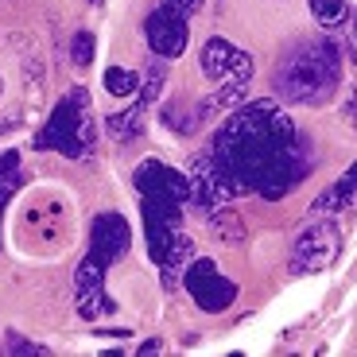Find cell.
Segmentation results:
<instances>
[{
	"label": "cell",
	"instance_id": "e0dca14e",
	"mask_svg": "<svg viewBox=\"0 0 357 357\" xmlns=\"http://www.w3.org/2000/svg\"><path fill=\"white\" fill-rule=\"evenodd\" d=\"M163 125L175 128L178 136H190V132L198 128L195 105H190V113H187V105H178V101H167V105H163Z\"/></svg>",
	"mask_w": 357,
	"mask_h": 357
},
{
	"label": "cell",
	"instance_id": "f1b7e54d",
	"mask_svg": "<svg viewBox=\"0 0 357 357\" xmlns=\"http://www.w3.org/2000/svg\"><path fill=\"white\" fill-rule=\"evenodd\" d=\"M346 178H349V183H357V163H354V167L346 171Z\"/></svg>",
	"mask_w": 357,
	"mask_h": 357
},
{
	"label": "cell",
	"instance_id": "277c9868",
	"mask_svg": "<svg viewBox=\"0 0 357 357\" xmlns=\"http://www.w3.org/2000/svg\"><path fill=\"white\" fill-rule=\"evenodd\" d=\"M342 252V229L334 222V214H319L311 222L299 225L291 245V276H311V272H322L331 268Z\"/></svg>",
	"mask_w": 357,
	"mask_h": 357
},
{
	"label": "cell",
	"instance_id": "603a6c76",
	"mask_svg": "<svg viewBox=\"0 0 357 357\" xmlns=\"http://www.w3.org/2000/svg\"><path fill=\"white\" fill-rule=\"evenodd\" d=\"M198 4H202V0H163L160 8H167V12H171V16H183V20H187V16H190V12H195V8H198Z\"/></svg>",
	"mask_w": 357,
	"mask_h": 357
},
{
	"label": "cell",
	"instance_id": "ffe728a7",
	"mask_svg": "<svg viewBox=\"0 0 357 357\" xmlns=\"http://www.w3.org/2000/svg\"><path fill=\"white\" fill-rule=\"evenodd\" d=\"M70 59L78 66H89L93 63V36H89V31H78V36L70 39Z\"/></svg>",
	"mask_w": 357,
	"mask_h": 357
},
{
	"label": "cell",
	"instance_id": "d4e9b609",
	"mask_svg": "<svg viewBox=\"0 0 357 357\" xmlns=\"http://www.w3.org/2000/svg\"><path fill=\"white\" fill-rule=\"evenodd\" d=\"M342 116H346L349 125H357V89L346 93V105H342Z\"/></svg>",
	"mask_w": 357,
	"mask_h": 357
},
{
	"label": "cell",
	"instance_id": "2e32d148",
	"mask_svg": "<svg viewBox=\"0 0 357 357\" xmlns=\"http://www.w3.org/2000/svg\"><path fill=\"white\" fill-rule=\"evenodd\" d=\"M101 82H105V93H113V98H132L140 89V74L125 70V66H109Z\"/></svg>",
	"mask_w": 357,
	"mask_h": 357
},
{
	"label": "cell",
	"instance_id": "7c38bea8",
	"mask_svg": "<svg viewBox=\"0 0 357 357\" xmlns=\"http://www.w3.org/2000/svg\"><path fill=\"white\" fill-rule=\"evenodd\" d=\"M233 51H237V47H233L229 39H222V36L206 39V43H202V54H198V66H202L206 78L222 82V78H225V66H229V59H233Z\"/></svg>",
	"mask_w": 357,
	"mask_h": 357
},
{
	"label": "cell",
	"instance_id": "d6986e66",
	"mask_svg": "<svg viewBox=\"0 0 357 357\" xmlns=\"http://www.w3.org/2000/svg\"><path fill=\"white\" fill-rule=\"evenodd\" d=\"M311 12L322 27H338L346 16V0H311Z\"/></svg>",
	"mask_w": 357,
	"mask_h": 357
},
{
	"label": "cell",
	"instance_id": "9c48e42d",
	"mask_svg": "<svg viewBox=\"0 0 357 357\" xmlns=\"http://www.w3.org/2000/svg\"><path fill=\"white\" fill-rule=\"evenodd\" d=\"M136 190H140V198H160V202H175V206L190 202V178L163 167L160 160H144L136 167Z\"/></svg>",
	"mask_w": 357,
	"mask_h": 357
},
{
	"label": "cell",
	"instance_id": "484cf974",
	"mask_svg": "<svg viewBox=\"0 0 357 357\" xmlns=\"http://www.w3.org/2000/svg\"><path fill=\"white\" fill-rule=\"evenodd\" d=\"M178 280H183L178 264H167V268H163V287H167V291H175V284H178Z\"/></svg>",
	"mask_w": 357,
	"mask_h": 357
},
{
	"label": "cell",
	"instance_id": "4dcf8cb0",
	"mask_svg": "<svg viewBox=\"0 0 357 357\" xmlns=\"http://www.w3.org/2000/svg\"><path fill=\"white\" fill-rule=\"evenodd\" d=\"M354 27H357V16H354Z\"/></svg>",
	"mask_w": 357,
	"mask_h": 357
},
{
	"label": "cell",
	"instance_id": "52a82bcc",
	"mask_svg": "<svg viewBox=\"0 0 357 357\" xmlns=\"http://www.w3.org/2000/svg\"><path fill=\"white\" fill-rule=\"evenodd\" d=\"M187 178H190V202H195L202 214H210V210H218V206H225L233 198L222 167H218V160L210 152H202V155L190 160V175Z\"/></svg>",
	"mask_w": 357,
	"mask_h": 357
},
{
	"label": "cell",
	"instance_id": "7a4b0ae2",
	"mask_svg": "<svg viewBox=\"0 0 357 357\" xmlns=\"http://www.w3.org/2000/svg\"><path fill=\"white\" fill-rule=\"evenodd\" d=\"M342 86V54L334 39H311L295 47L276 70L280 98L295 105H326Z\"/></svg>",
	"mask_w": 357,
	"mask_h": 357
},
{
	"label": "cell",
	"instance_id": "44dd1931",
	"mask_svg": "<svg viewBox=\"0 0 357 357\" xmlns=\"http://www.w3.org/2000/svg\"><path fill=\"white\" fill-rule=\"evenodd\" d=\"M4 346H8L12 354H24V357H43L47 354V346H36V342H27L24 334H16V331L4 334Z\"/></svg>",
	"mask_w": 357,
	"mask_h": 357
},
{
	"label": "cell",
	"instance_id": "ba28073f",
	"mask_svg": "<svg viewBox=\"0 0 357 357\" xmlns=\"http://www.w3.org/2000/svg\"><path fill=\"white\" fill-rule=\"evenodd\" d=\"M128 249H132V229H128L125 214H98L93 218V229H89V257H98L101 264H116V260H125Z\"/></svg>",
	"mask_w": 357,
	"mask_h": 357
},
{
	"label": "cell",
	"instance_id": "9a60e30c",
	"mask_svg": "<svg viewBox=\"0 0 357 357\" xmlns=\"http://www.w3.org/2000/svg\"><path fill=\"white\" fill-rule=\"evenodd\" d=\"M163 86H167V70H163V63H152L148 66V70L140 74V89H136V93H140V105L148 109V105H155V101L163 98Z\"/></svg>",
	"mask_w": 357,
	"mask_h": 357
},
{
	"label": "cell",
	"instance_id": "5b68a950",
	"mask_svg": "<svg viewBox=\"0 0 357 357\" xmlns=\"http://www.w3.org/2000/svg\"><path fill=\"white\" fill-rule=\"evenodd\" d=\"M183 284H187L190 299L210 314H222L225 307H233V299H237V284L218 276V264L210 257L190 260V268L183 272Z\"/></svg>",
	"mask_w": 357,
	"mask_h": 357
},
{
	"label": "cell",
	"instance_id": "6da1fadb",
	"mask_svg": "<svg viewBox=\"0 0 357 357\" xmlns=\"http://www.w3.org/2000/svg\"><path fill=\"white\" fill-rule=\"evenodd\" d=\"M276 101H249L229 113L222 128L214 132L210 155L218 160L233 198L237 195H260L264 202H276L299 178L311 175V148L303 132L291 140H280L268 125L276 113Z\"/></svg>",
	"mask_w": 357,
	"mask_h": 357
},
{
	"label": "cell",
	"instance_id": "5bb4252c",
	"mask_svg": "<svg viewBox=\"0 0 357 357\" xmlns=\"http://www.w3.org/2000/svg\"><path fill=\"white\" fill-rule=\"evenodd\" d=\"M210 229H214V237H218L222 245H241V241H245V222L233 214L229 206H218V210H210Z\"/></svg>",
	"mask_w": 357,
	"mask_h": 357
},
{
	"label": "cell",
	"instance_id": "4fadbf2b",
	"mask_svg": "<svg viewBox=\"0 0 357 357\" xmlns=\"http://www.w3.org/2000/svg\"><path fill=\"white\" fill-rule=\"evenodd\" d=\"M105 132L113 136V140H132V136H140L144 132V105L136 101V105H128V109H121V113H113L105 121Z\"/></svg>",
	"mask_w": 357,
	"mask_h": 357
},
{
	"label": "cell",
	"instance_id": "8fae6325",
	"mask_svg": "<svg viewBox=\"0 0 357 357\" xmlns=\"http://www.w3.org/2000/svg\"><path fill=\"white\" fill-rule=\"evenodd\" d=\"M357 206V183H349L346 175L334 183V187H326L319 198H314V214H342V210H354Z\"/></svg>",
	"mask_w": 357,
	"mask_h": 357
},
{
	"label": "cell",
	"instance_id": "cb8c5ba5",
	"mask_svg": "<svg viewBox=\"0 0 357 357\" xmlns=\"http://www.w3.org/2000/svg\"><path fill=\"white\" fill-rule=\"evenodd\" d=\"M214 113H222V105H218V93H214V98H202V101H198V105H195V116H198V125H206V121H210V116H214Z\"/></svg>",
	"mask_w": 357,
	"mask_h": 357
},
{
	"label": "cell",
	"instance_id": "3957f363",
	"mask_svg": "<svg viewBox=\"0 0 357 357\" xmlns=\"http://www.w3.org/2000/svg\"><path fill=\"white\" fill-rule=\"evenodd\" d=\"M93 144H98V128L89 121V89L78 86L54 105L51 121L36 136V148H54L70 160H82V155L93 152Z\"/></svg>",
	"mask_w": 357,
	"mask_h": 357
},
{
	"label": "cell",
	"instance_id": "7402d4cb",
	"mask_svg": "<svg viewBox=\"0 0 357 357\" xmlns=\"http://www.w3.org/2000/svg\"><path fill=\"white\" fill-rule=\"evenodd\" d=\"M0 183L4 187H20V155L16 152L0 155Z\"/></svg>",
	"mask_w": 357,
	"mask_h": 357
},
{
	"label": "cell",
	"instance_id": "8992f818",
	"mask_svg": "<svg viewBox=\"0 0 357 357\" xmlns=\"http://www.w3.org/2000/svg\"><path fill=\"white\" fill-rule=\"evenodd\" d=\"M74 303H78L82 319H98V314L116 311V303L105 295V264L98 257L78 260V268H74Z\"/></svg>",
	"mask_w": 357,
	"mask_h": 357
},
{
	"label": "cell",
	"instance_id": "f546056e",
	"mask_svg": "<svg viewBox=\"0 0 357 357\" xmlns=\"http://www.w3.org/2000/svg\"><path fill=\"white\" fill-rule=\"evenodd\" d=\"M0 93H4V82H0Z\"/></svg>",
	"mask_w": 357,
	"mask_h": 357
},
{
	"label": "cell",
	"instance_id": "ac0fdd59",
	"mask_svg": "<svg viewBox=\"0 0 357 357\" xmlns=\"http://www.w3.org/2000/svg\"><path fill=\"white\" fill-rule=\"evenodd\" d=\"M222 82H229V86H249L252 82V59L245 51H233V59H229V66H225V78Z\"/></svg>",
	"mask_w": 357,
	"mask_h": 357
},
{
	"label": "cell",
	"instance_id": "83f0119b",
	"mask_svg": "<svg viewBox=\"0 0 357 357\" xmlns=\"http://www.w3.org/2000/svg\"><path fill=\"white\" fill-rule=\"evenodd\" d=\"M160 346H163L160 338H148V342H144V346H140V354H160Z\"/></svg>",
	"mask_w": 357,
	"mask_h": 357
},
{
	"label": "cell",
	"instance_id": "30bf717a",
	"mask_svg": "<svg viewBox=\"0 0 357 357\" xmlns=\"http://www.w3.org/2000/svg\"><path fill=\"white\" fill-rule=\"evenodd\" d=\"M144 36H148V47L160 59H178L187 51V20L171 16L167 8H155L152 16L144 20Z\"/></svg>",
	"mask_w": 357,
	"mask_h": 357
},
{
	"label": "cell",
	"instance_id": "4316f807",
	"mask_svg": "<svg viewBox=\"0 0 357 357\" xmlns=\"http://www.w3.org/2000/svg\"><path fill=\"white\" fill-rule=\"evenodd\" d=\"M12 190H16V187H4V183H0V222H4V210H8V198H12Z\"/></svg>",
	"mask_w": 357,
	"mask_h": 357
}]
</instances>
